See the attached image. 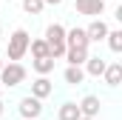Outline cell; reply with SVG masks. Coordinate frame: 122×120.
<instances>
[{"label":"cell","instance_id":"1","mask_svg":"<svg viewBox=\"0 0 122 120\" xmlns=\"http://www.w3.org/2000/svg\"><path fill=\"white\" fill-rule=\"evenodd\" d=\"M46 43H48V54L54 60H60L65 54V26L62 23H51L48 29H46V37H43Z\"/></svg>","mask_w":122,"mask_h":120},{"label":"cell","instance_id":"2","mask_svg":"<svg viewBox=\"0 0 122 120\" xmlns=\"http://www.w3.org/2000/svg\"><path fill=\"white\" fill-rule=\"evenodd\" d=\"M29 31L26 29H14L11 37H9V46H6V57L9 60H23L26 52H29Z\"/></svg>","mask_w":122,"mask_h":120},{"label":"cell","instance_id":"3","mask_svg":"<svg viewBox=\"0 0 122 120\" xmlns=\"http://www.w3.org/2000/svg\"><path fill=\"white\" fill-rule=\"evenodd\" d=\"M0 83H3L6 89H14V86L26 83V66H23L20 60H9V66L3 63V69H0Z\"/></svg>","mask_w":122,"mask_h":120},{"label":"cell","instance_id":"4","mask_svg":"<svg viewBox=\"0 0 122 120\" xmlns=\"http://www.w3.org/2000/svg\"><path fill=\"white\" fill-rule=\"evenodd\" d=\"M17 112H20V117H23V120L40 117V114H43V100L34 97V94H29V97H23V100L17 103Z\"/></svg>","mask_w":122,"mask_h":120},{"label":"cell","instance_id":"5","mask_svg":"<svg viewBox=\"0 0 122 120\" xmlns=\"http://www.w3.org/2000/svg\"><path fill=\"white\" fill-rule=\"evenodd\" d=\"M74 9H77V14L99 17V14H105V0H74Z\"/></svg>","mask_w":122,"mask_h":120},{"label":"cell","instance_id":"6","mask_svg":"<svg viewBox=\"0 0 122 120\" xmlns=\"http://www.w3.org/2000/svg\"><path fill=\"white\" fill-rule=\"evenodd\" d=\"M88 46H91V40H88L85 29H80V26L65 29V49H88Z\"/></svg>","mask_w":122,"mask_h":120},{"label":"cell","instance_id":"7","mask_svg":"<svg viewBox=\"0 0 122 120\" xmlns=\"http://www.w3.org/2000/svg\"><path fill=\"white\" fill-rule=\"evenodd\" d=\"M85 34H88L91 43H99V40H105V34H108V23H105L102 17H94L91 23L85 26Z\"/></svg>","mask_w":122,"mask_h":120},{"label":"cell","instance_id":"8","mask_svg":"<svg viewBox=\"0 0 122 120\" xmlns=\"http://www.w3.org/2000/svg\"><path fill=\"white\" fill-rule=\"evenodd\" d=\"M31 94H34V97H40V100H46V97H51V94H54V83L48 80V74H40V77L31 83Z\"/></svg>","mask_w":122,"mask_h":120},{"label":"cell","instance_id":"9","mask_svg":"<svg viewBox=\"0 0 122 120\" xmlns=\"http://www.w3.org/2000/svg\"><path fill=\"white\" fill-rule=\"evenodd\" d=\"M105 66H108V60H105V57H99V54H88V57H85V63H82L85 74H91V77H102Z\"/></svg>","mask_w":122,"mask_h":120},{"label":"cell","instance_id":"10","mask_svg":"<svg viewBox=\"0 0 122 120\" xmlns=\"http://www.w3.org/2000/svg\"><path fill=\"white\" fill-rule=\"evenodd\" d=\"M77 106H80V114H85V117H97L102 103H99V97H97V94H85Z\"/></svg>","mask_w":122,"mask_h":120},{"label":"cell","instance_id":"11","mask_svg":"<svg viewBox=\"0 0 122 120\" xmlns=\"http://www.w3.org/2000/svg\"><path fill=\"white\" fill-rule=\"evenodd\" d=\"M102 77H105V83H108L111 89H117L122 83V63H108L105 72H102Z\"/></svg>","mask_w":122,"mask_h":120},{"label":"cell","instance_id":"12","mask_svg":"<svg viewBox=\"0 0 122 120\" xmlns=\"http://www.w3.org/2000/svg\"><path fill=\"white\" fill-rule=\"evenodd\" d=\"M80 106L74 103V100H65L60 109H57V120H80Z\"/></svg>","mask_w":122,"mask_h":120},{"label":"cell","instance_id":"13","mask_svg":"<svg viewBox=\"0 0 122 120\" xmlns=\"http://www.w3.org/2000/svg\"><path fill=\"white\" fill-rule=\"evenodd\" d=\"M62 77H65L68 86H82V80H85V69H82V66H68V69L62 72Z\"/></svg>","mask_w":122,"mask_h":120},{"label":"cell","instance_id":"14","mask_svg":"<svg viewBox=\"0 0 122 120\" xmlns=\"http://www.w3.org/2000/svg\"><path fill=\"white\" fill-rule=\"evenodd\" d=\"M54 63H57V60L51 57V54H46V57H34L31 60V69H34L37 74H51V72H54Z\"/></svg>","mask_w":122,"mask_h":120},{"label":"cell","instance_id":"15","mask_svg":"<svg viewBox=\"0 0 122 120\" xmlns=\"http://www.w3.org/2000/svg\"><path fill=\"white\" fill-rule=\"evenodd\" d=\"M62 57L68 60V66H82L85 57H88V49H65Z\"/></svg>","mask_w":122,"mask_h":120},{"label":"cell","instance_id":"16","mask_svg":"<svg viewBox=\"0 0 122 120\" xmlns=\"http://www.w3.org/2000/svg\"><path fill=\"white\" fill-rule=\"evenodd\" d=\"M105 40H108V49H111L114 54H119V52H122V31H119V29H108Z\"/></svg>","mask_w":122,"mask_h":120},{"label":"cell","instance_id":"17","mask_svg":"<svg viewBox=\"0 0 122 120\" xmlns=\"http://www.w3.org/2000/svg\"><path fill=\"white\" fill-rule=\"evenodd\" d=\"M29 52H31V57H46L48 54V43L40 37V40H29Z\"/></svg>","mask_w":122,"mask_h":120},{"label":"cell","instance_id":"18","mask_svg":"<svg viewBox=\"0 0 122 120\" xmlns=\"http://www.w3.org/2000/svg\"><path fill=\"white\" fill-rule=\"evenodd\" d=\"M43 9H46L43 0H23V12H26V14H40Z\"/></svg>","mask_w":122,"mask_h":120},{"label":"cell","instance_id":"19","mask_svg":"<svg viewBox=\"0 0 122 120\" xmlns=\"http://www.w3.org/2000/svg\"><path fill=\"white\" fill-rule=\"evenodd\" d=\"M43 3H46V6H60L62 0H43Z\"/></svg>","mask_w":122,"mask_h":120},{"label":"cell","instance_id":"20","mask_svg":"<svg viewBox=\"0 0 122 120\" xmlns=\"http://www.w3.org/2000/svg\"><path fill=\"white\" fill-rule=\"evenodd\" d=\"M80 120H97V117H85V114H82V117H80Z\"/></svg>","mask_w":122,"mask_h":120},{"label":"cell","instance_id":"21","mask_svg":"<svg viewBox=\"0 0 122 120\" xmlns=\"http://www.w3.org/2000/svg\"><path fill=\"white\" fill-rule=\"evenodd\" d=\"M0 117H3V100H0Z\"/></svg>","mask_w":122,"mask_h":120},{"label":"cell","instance_id":"22","mask_svg":"<svg viewBox=\"0 0 122 120\" xmlns=\"http://www.w3.org/2000/svg\"><path fill=\"white\" fill-rule=\"evenodd\" d=\"M0 69H3V57H0Z\"/></svg>","mask_w":122,"mask_h":120},{"label":"cell","instance_id":"23","mask_svg":"<svg viewBox=\"0 0 122 120\" xmlns=\"http://www.w3.org/2000/svg\"><path fill=\"white\" fill-rule=\"evenodd\" d=\"M0 37H3V29H0Z\"/></svg>","mask_w":122,"mask_h":120},{"label":"cell","instance_id":"24","mask_svg":"<svg viewBox=\"0 0 122 120\" xmlns=\"http://www.w3.org/2000/svg\"><path fill=\"white\" fill-rule=\"evenodd\" d=\"M31 120H40V117H31Z\"/></svg>","mask_w":122,"mask_h":120}]
</instances>
